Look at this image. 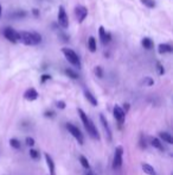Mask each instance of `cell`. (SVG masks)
Segmentation results:
<instances>
[{
  "label": "cell",
  "mask_w": 173,
  "mask_h": 175,
  "mask_svg": "<svg viewBox=\"0 0 173 175\" xmlns=\"http://www.w3.org/2000/svg\"><path fill=\"white\" fill-rule=\"evenodd\" d=\"M19 42L25 45H38L42 42V36L34 31H21L19 32Z\"/></svg>",
  "instance_id": "obj_1"
},
{
  "label": "cell",
  "mask_w": 173,
  "mask_h": 175,
  "mask_svg": "<svg viewBox=\"0 0 173 175\" xmlns=\"http://www.w3.org/2000/svg\"><path fill=\"white\" fill-rule=\"evenodd\" d=\"M62 53L65 56V59L69 61V63H71L73 67L81 68V60L78 57V55L73 51V49H69V48H63L62 49Z\"/></svg>",
  "instance_id": "obj_2"
},
{
  "label": "cell",
  "mask_w": 173,
  "mask_h": 175,
  "mask_svg": "<svg viewBox=\"0 0 173 175\" xmlns=\"http://www.w3.org/2000/svg\"><path fill=\"white\" fill-rule=\"evenodd\" d=\"M57 20H58V24H60V27H63V29H68V26H69V18H68V14H67L65 8H64V6H62V5L58 7Z\"/></svg>",
  "instance_id": "obj_3"
},
{
  "label": "cell",
  "mask_w": 173,
  "mask_h": 175,
  "mask_svg": "<svg viewBox=\"0 0 173 175\" xmlns=\"http://www.w3.org/2000/svg\"><path fill=\"white\" fill-rule=\"evenodd\" d=\"M2 34L5 36V38L11 43H18L19 42V32H17L12 27H5Z\"/></svg>",
  "instance_id": "obj_4"
},
{
  "label": "cell",
  "mask_w": 173,
  "mask_h": 175,
  "mask_svg": "<svg viewBox=\"0 0 173 175\" xmlns=\"http://www.w3.org/2000/svg\"><path fill=\"white\" fill-rule=\"evenodd\" d=\"M122 156H123V148L119 145L115 149V153H114V158H113V168L114 169H119L122 166Z\"/></svg>",
  "instance_id": "obj_5"
},
{
  "label": "cell",
  "mask_w": 173,
  "mask_h": 175,
  "mask_svg": "<svg viewBox=\"0 0 173 175\" xmlns=\"http://www.w3.org/2000/svg\"><path fill=\"white\" fill-rule=\"evenodd\" d=\"M67 129L68 131L71 134V135L78 141V143L80 144H83V135H82V132H81V130L77 126H75L73 124H71V123H67Z\"/></svg>",
  "instance_id": "obj_6"
},
{
  "label": "cell",
  "mask_w": 173,
  "mask_h": 175,
  "mask_svg": "<svg viewBox=\"0 0 173 175\" xmlns=\"http://www.w3.org/2000/svg\"><path fill=\"white\" fill-rule=\"evenodd\" d=\"M75 14H76L78 23H83V20L86 19V16H88V10L82 5H77L75 7Z\"/></svg>",
  "instance_id": "obj_7"
},
{
  "label": "cell",
  "mask_w": 173,
  "mask_h": 175,
  "mask_svg": "<svg viewBox=\"0 0 173 175\" xmlns=\"http://www.w3.org/2000/svg\"><path fill=\"white\" fill-rule=\"evenodd\" d=\"M113 115H114V118H115L118 121H120V123H123V121H125L126 112H125V111H123V110H122L119 105H115V106H114Z\"/></svg>",
  "instance_id": "obj_8"
},
{
  "label": "cell",
  "mask_w": 173,
  "mask_h": 175,
  "mask_svg": "<svg viewBox=\"0 0 173 175\" xmlns=\"http://www.w3.org/2000/svg\"><path fill=\"white\" fill-rule=\"evenodd\" d=\"M99 35H100L101 43H102L103 45H106L107 43L110 42V34H108L106 30H104V27L103 26L99 27Z\"/></svg>",
  "instance_id": "obj_9"
},
{
  "label": "cell",
  "mask_w": 173,
  "mask_h": 175,
  "mask_svg": "<svg viewBox=\"0 0 173 175\" xmlns=\"http://www.w3.org/2000/svg\"><path fill=\"white\" fill-rule=\"evenodd\" d=\"M24 98L29 101H33L38 98V92L34 88H29L26 92L24 93Z\"/></svg>",
  "instance_id": "obj_10"
},
{
  "label": "cell",
  "mask_w": 173,
  "mask_h": 175,
  "mask_svg": "<svg viewBox=\"0 0 173 175\" xmlns=\"http://www.w3.org/2000/svg\"><path fill=\"white\" fill-rule=\"evenodd\" d=\"M100 121H101L102 126L106 130V135H107V137H108V140L112 141V131H110V128H109V124H108V121H107L106 117L103 115H100Z\"/></svg>",
  "instance_id": "obj_11"
},
{
  "label": "cell",
  "mask_w": 173,
  "mask_h": 175,
  "mask_svg": "<svg viewBox=\"0 0 173 175\" xmlns=\"http://www.w3.org/2000/svg\"><path fill=\"white\" fill-rule=\"evenodd\" d=\"M158 51H159V54H167V53H172L173 49L172 47L170 45V44H167V43H161L158 45Z\"/></svg>",
  "instance_id": "obj_12"
},
{
  "label": "cell",
  "mask_w": 173,
  "mask_h": 175,
  "mask_svg": "<svg viewBox=\"0 0 173 175\" xmlns=\"http://www.w3.org/2000/svg\"><path fill=\"white\" fill-rule=\"evenodd\" d=\"M26 16H27L26 11H14V12L8 14V18H12V19H20V18H24V17H26Z\"/></svg>",
  "instance_id": "obj_13"
},
{
  "label": "cell",
  "mask_w": 173,
  "mask_h": 175,
  "mask_svg": "<svg viewBox=\"0 0 173 175\" xmlns=\"http://www.w3.org/2000/svg\"><path fill=\"white\" fill-rule=\"evenodd\" d=\"M141 167H142V170L148 175H157V172H155V169L151 166V164H148V163H142L141 164Z\"/></svg>",
  "instance_id": "obj_14"
},
{
  "label": "cell",
  "mask_w": 173,
  "mask_h": 175,
  "mask_svg": "<svg viewBox=\"0 0 173 175\" xmlns=\"http://www.w3.org/2000/svg\"><path fill=\"white\" fill-rule=\"evenodd\" d=\"M141 45L145 48V49H147V50H151L154 47V43L151 38L145 37V38H142V40H141Z\"/></svg>",
  "instance_id": "obj_15"
},
{
  "label": "cell",
  "mask_w": 173,
  "mask_h": 175,
  "mask_svg": "<svg viewBox=\"0 0 173 175\" xmlns=\"http://www.w3.org/2000/svg\"><path fill=\"white\" fill-rule=\"evenodd\" d=\"M84 97H86V99L89 101L93 106H97V104H99V102H97V99H96L89 91H84Z\"/></svg>",
  "instance_id": "obj_16"
},
{
  "label": "cell",
  "mask_w": 173,
  "mask_h": 175,
  "mask_svg": "<svg viewBox=\"0 0 173 175\" xmlns=\"http://www.w3.org/2000/svg\"><path fill=\"white\" fill-rule=\"evenodd\" d=\"M45 160H47V167H49V170H50V174L51 175H55V163H53L52 158L50 157L49 154H45Z\"/></svg>",
  "instance_id": "obj_17"
},
{
  "label": "cell",
  "mask_w": 173,
  "mask_h": 175,
  "mask_svg": "<svg viewBox=\"0 0 173 175\" xmlns=\"http://www.w3.org/2000/svg\"><path fill=\"white\" fill-rule=\"evenodd\" d=\"M88 49L90 50V53H95L96 49H97V45H96V40L94 38L93 36L88 38Z\"/></svg>",
  "instance_id": "obj_18"
},
{
  "label": "cell",
  "mask_w": 173,
  "mask_h": 175,
  "mask_svg": "<svg viewBox=\"0 0 173 175\" xmlns=\"http://www.w3.org/2000/svg\"><path fill=\"white\" fill-rule=\"evenodd\" d=\"M159 136L161 140H164L165 142H167L168 144H173V137L170 135L168 132H160Z\"/></svg>",
  "instance_id": "obj_19"
},
{
  "label": "cell",
  "mask_w": 173,
  "mask_h": 175,
  "mask_svg": "<svg viewBox=\"0 0 173 175\" xmlns=\"http://www.w3.org/2000/svg\"><path fill=\"white\" fill-rule=\"evenodd\" d=\"M151 143H152V145H153L154 148L159 149V150H164V147H162V144H161V141H160L159 138H157V137H153V138H151Z\"/></svg>",
  "instance_id": "obj_20"
},
{
  "label": "cell",
  "mask_w": 173,
  "mask_h": 175,
  "mask_svg": "<svg viewBox=\"0 0 173 175\" xmlns=\"http://www.w3.org/2000/svg\"><path fill=\"white\" fill-rule=\"evenodd\" d=\"M64 73H65L67 76H69V78L73 79V80H77V79H78V74H77L75 70L70 69V68H67V69L64 70Z\"/></svg>",
  "instance_id": "obj_21"
},
{
  "label": "cell",
  "mask_w": 173,
  "mask_h": 175,
  "mask_svg": "<svg viewBox=\"0 0 173 175\" xmlns=\"http://www.w3.org/2000/svg\"><path fill=\"white\" fill-rule=\"evenodd\" d=\"M80 162H81V164H82V167H83V168H86V169L90 168V163L88 162V158H86V156L81 155L80 156Z\"/></svg>",
  "instance_id": "obj_22"
},
{
  "label": "cell",
  "mask_w": 173,
  "mask_h": 175,
  "mask_svg": "<svg viewBox=\"0 0 173 175\" xmlns=\"http://www.w3.org/2000/svg\"><path fill=\"white\" fill-rule=\"evenodd\" d=\"M10 145L14 149H20V147H21L20 142L18 141L17 138H11V140H10Z\"/></svg>",
  "instance_id": "obj_23"
},
{
  "label": "cell",
  "mask_w": 173,
  "mask_h": 175,
  "mask_svg": "<svg viewBox=\"0 0 173 175\" xmlns=\"http://www.w3.org/2000/svg\"><path fill=\"white\" fill-rule=\"evenodd\" d=\"M141 2L147 6L148 8H154L155 7V1L154 0H141Z\"/></svg>",
  "instance_id": "obj_24"
},
{
  "label": "cell",
  "mask_w": 173,
  "mask_h": 175,
  "mask_svg": "<svg viewBox=\"0 0 173 175\" xmlns=\"http://www.w3.org/2000/svg\"><path fill=\"white\" fill-rule=\"evenodd\" d=\"M30 156H31V158H33V160H38L39 158V153L36 150V149H30Z\"/></svg>",
  "instance_id": "obj_25"
},
{
  "label": "cell",
  "mask_w": 173,
  "mask_h": 175,
  "mask_svg": "<svg viewBox=\"0 0 173 175\" xmlns=\"http://www.w3.org/2000/svg\"><path fill=\"white\" fill-rule=\"evenodd\" d=\"M95 74L97 78H102L103 76V70L101 67H95Z\"/></svg>",
  "instance_id": "obj_26"
},
{
  "label": "cell",
  "mask_w": 173,
  "mask_h": 175,
  "mask_svg": "<svg viewBox=\"0 0 173 175\" xmlns=\"http://www.w3.org/2000/svg\"><path fill=\"white\" fill-rule=\"evenodd\" d=\"M157 68H158V73H159V75H164V74H165V69H164V67L161 66V63H160V62H158V63H157Z\"/></svg>",
  "instance_id": "obj_27"
},
{
  "label": "cell",
  "mask_w": 173,
  "mask_h": 175,
  "mask_svg": "<svg viewBox=\"0 0 173 175\" xmlns=\"http://www.w3.org/2000/svg\"><path fill=\"white\" fill-rule=\"evenodd\" d=\"M26 145L27 147H33L34 145V140L32 138V137H27L26 138Z\"/></svg>",
  "instance_id": "obj_28"
},
{
  "label": "cell",
  "mask_w": 173,
  "mask_h": 175,
  "mask_svg": "<svg viewBox=\"0 0 173 175\" xmlns=\"http://www.w3.org/2000/svg\"><path fill=\"white\" fill-rule=\"evenodd\" d=\"M145 82H146L147 86H153L154 85V80L152 79V78H149V76L145 78Z\"/></svg>",
  "instance_id": "obj_29"
},
{
  "label": "cell",
  "mask_w": 173,
  "mask_h": 175,
  "mask_svg": "<svg viewBox=\"0 0 173 175\" xmlns=\"http://www.w3.org/2000/svg\"><path fill=\"white\" fill-rule=\"evenodd\" d=\"M47 80H51V76H50V75H47V74L42 75V79H40V82H42V83H44V82Z\"/></svg>",
  "instance_id": "obj_30"
},
{
  "label": "cell",
  "mask_w": 173,
  "mask_h": 175,
  "mask_svg": "<svg viewBox=\"0 0 173 175\" xmlns=\"http://www.w3.org/2000/svg\"><path fill=\"white\" fill-rule=\"evenodd\" d=\"M56 106L58 108H60V110H64L65 108V102L64 101H57L56 102Z\"/></svg>",
  "instance_id": "obj_31"
},
{
  "label": "cell",
  "mask_w": 173,
  "mask_h": 175,
  "mask_svg": "<svg viewBox=\"0 0 173 175\" xmlns=\"http://www.w3.org/2000/svg\"><path fill=\"white\" fill-rule=\"evenodd\" d=\"M44 116H45L47 118H53V117H55V113H53L52 111H45V112H44Z\"/></svg>",
  "instance_id": "obj_32"
},
{
  "label": "cell",
  "mask_w": 173,
  "mask_h": 175,
  "mask_svg": "<svg viewBox=\"0 0 173 175\" xmlns=\"http://www.w3.org/2000/svg\"><path fill=\"white\" fill-rule=\"evenodd\" d=\"M60 38H62L63 42H69V37H68L67 35L64 34H60Z\"/></svg>",
  "instance_id": "obj_33"
},
{
  "label": "cell",
  "mask_w": 173,
  "mask_h": 175,
  "mask_svg": "<svg viewBox=\"0 0 173 175\" xmlns=\"http://www.w3.org/2000/svg\"><path fill=\"white\" fill-rule=\"evenodd\" d=\"M140 145H141V148L142 149H146V142L144 140V137L141 136V140H140Z\"/></svg>",
  "instance_id": "obj_34"
},
{
  "label": "cell",
  "mask_w": 173,
  "mask_h": 175,
  "mask_svg": "<svg viewBox=\"0 0 173 175\" xmlns=\"http://www.w3.org/2000/svg\"><path fill=\"white\" fill-rule=\"evenodd\" d=\"M128 108H129V105L127 104V105H125V106H123V108H122V110H123L125 112H127V111H128Z\"/></svg>",
  "instance_id": "obj_35"
},
{
  "label": "cell",
  "mask_w": 173,
  "mask_h": 175,
  "mask_svg": "<svg viewBox=\"0 0 173 175\" xmlns=\"http://www.w3.org/2000/svg\"><path fill=\"white\" fill-rule=\"evenodd\" d=\"M33 14L36 16V17H37V16L39 14V12H38V10H36V8H34V10H33Z\"/></svg>",
  "instance_id": "obj_36"
},
{
  "label": "cell",
  "mask_w": 173,
  "mask_h": 175,
  "mask_svg": "<svg viewBox=\"0 0 173 175\" xmlns=\"http://www.w3.org/2000/svg\"><path fill=\"white\" fill-rule=\"evenodd\" d=\"M1 13H2V8H1V5H0V17H1Z\"/></svg>",
  "instance_id": "obj_37"
},
{
  "label": "cell",
  "mask_w": 173,
  "mask_h": 175,
  "mask_svg": "<svg viewBox=\"0 0 173 175\" xmlns=\"http://www.w3.org/2000/svg\"><path fill=\"white\" fill-rule=\"evenodd\" d=\"M88 175H90V174H88Z\"/></svg>",
  "instance_id": "obj_38"
}]
</instances>
